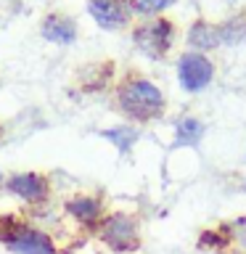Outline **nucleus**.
<instances>
[{"mask_svg": "<svg viewBox=\"0 0 246 254\" xmlns=\"http://www.w3.org/2000/svg\"><path fill=\"white\" fill-rule=\"evenodd\" d=\"M0 241L13 254H59L53 238L45 230L27 225L16 214H3L0 217Z\"/></svg>", "mask_w": 246, "mask_h": 254, "instance_id": "2", "label": "nucleus"}, {"mask_svg": "<svg viewBox=\"0 0 246 254\" xmlns=\"http://www.w3.org/2000/svg\"><path fill=\"white\" fill-rule=\"evenodd\" d=\"M175 0H130V5H132V11H138L143 16H154L159 11H164L167 5H172Z\"/></svg>", "mask_w": 246, "mask_h": 254, "instance_id": "14", "label": "nucleus"}, {"mask_svg": "<svg viewBox=\"0 0 246 254\" xmlns=\"http://www.w3.org/2000/svg\"><path fill=\"white\" fill-rule=\"evenodd\" d=\"M132 40L148 59H164L167 51L172 48L175 27H172V21H167V19H154V21L140 24V27L132 32Z\"/></svg>", "mask_w": 246, "mask_h": 254, "instance_id": "4", "label": "nucleus"}, {"mask_svg": "<svg viewBox=\"0 0 246 254\" xmlns=\"http://www.w3.org/2000/svg\"><path fill=\"white\" fill-rule=\"evenodd\" d=\"M87 11L95 19V24L103 29H122L132 19L130 0H90Z\"/></svg>", "mask_w": 246, "mask_h": 254, "instance_id": "7", "label": "nucleus"}, {"mask_svg": "<svg viewBox=\"0 0 246 254\" xmlns=\"http://www.w3.org/2000/svg\"><path fill=\"white\" fill-rule=\"evenodd\" d=\"M212 77H214V64L206 59L204 53L190 51V53L180 56V61H178V79H180L183 90H188V93L204 90V87L212 82Z\"/></svg>", "mask_w": 246, "mask_h": 254, "instance_id": "5", "label": "nucleus"}, {"mask_svg": "<svg viewBox=\"0 0 246 254\" xmlns=\"http://www.w3.org/2000/svg\"><path fill=\"white\" fill-rule=\"evenodd\" d=\"M66 214L82 228H98L103 220V201L95 196H74L66 201Z\"/></svg>", "mask_w": 246, "mask_h": 254, "instance_id": "8", "label": "nucleus"}, {"mask_svg": "<svg viewBox=\"0 0 246 254\" xmlns=\"http://www.w3.org/2000/svg\"><path fill=\"white\" fill-rule=\"evenodd\" d=\"M188 43L196 48L198 53L201 51H212V48L220 45V29L209 21H196L188 32Z\"/></svg>", "mask_w": 246, "mask_h": 254, "instance_id": "10", "label": "nucleus"}, {"mask_svg": "<svg viewBox=\"0 0 246 254\" xmlns=\"http://www.w3.org/2000/svg\"><path fill=\"white\" fill-rule=\"evenodd\" d=\"M98 238L101 244H106L111 252L117 254H130L140 249V228L138 220L127 212H109L103 214V220L98 222Z\"/></svg>", "mask_w": 246, "mask_h": 254, "instance_id": "3", "label": "nucleus"}, {"mask_svg": "<svg viewBox=\"0 0 246 254\" xmlns=\"http://www.w3.org/2000/svg\"><path fill=\"white\" fill-rule=\"evenodd\" d=\"M220 45H238L246 37V13L233 16L230 21L220 24Z\"/></svg>", "mask_w": 246, "mask_h": 254, "instance_id": "12", "label": "nucleus"}, {"mask_svg": "<svg viewBox=\"0 0 246 254\" xmlns=\"http://www.w3.org/2000/svg\"><path fill=\"white\" fill-rule=\"evenodd\" d=\"M204 138V125L196 117H183L175 127V146H196Z\"/></svg>", "mask_w": 246, "mask_h": 254, "instance_id": "11", "label": "nucleus"}, {"mask_svg": "<svg viewBox=\"0 0 246 254\" xmlns=\"http://www.w3.org/2000/svg\"><path fill=\"white\" fill-rule=\"evenodd\" d=\"M117 106L119 111L132 119V122H154L164 114V93L146 77H127L117 90Z\"/></svg>", "mask_w": 246, "mask_h": 254, "instance_id": "1", "label": "nucleus"}, {"mask_svg": "<svg viewBox=\"0 0 246 254\" xmlns=\"http://www.w3.org/2000/svg\"><path fill=\"white\" fill-rule=\"evenodd\" d=\"M101 138L111 140L119 151H130L132 143L138 140V130L130 125H119V127H111V130H101Z\"/></svg>", "mask_w": 246, "mask_h": 254, "instance_id": "13", "label": "nucleus"}, {"mask_svg": "<svg viewBox=\"0 0 246 254\" xmlns=\"http://www.w3.org/2000/svg\"><path fill=\"white\" fill-rule=\"evenodd\" d=\"M0 186H5V183H0Z\"/></svg>", "mask_w": 246, "mask_h": 254, "instance_id": "15", "label": "nucleus"}, {"mask_svg": "<svg viewBox=\"0 0 246 254\" xmlns=\"http://www.w3.org/2000/svg\"><path fill=\"white\" fill-rule=\"evenodd\" d=\"M43 37L48 40V43H56V45H71L77 37V24L74 19H69V16L63 13H51L45 16L43 21Z\"/></svg>", "mask_w": 246, "mask_h": 254, "instance_id": "9", "label": "nucleus"}, {"mask_svg": "<svg viewBox=\"0 0 246 254\" xmlns=\"http://www.w3.org/2000/svg\"><path fill=\"white\" fill-rule=\"evenodd\" d=\"M5 190L11 196H16L24 204H45L48 196H51V183H48L45 175L40 172H16L11 178H5Z\"/></svg>", "mask_w": 246, "mask_h": 254, "instance_id": "6", "label": "nucleus"}]
</instances>
